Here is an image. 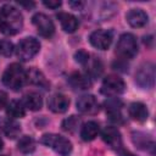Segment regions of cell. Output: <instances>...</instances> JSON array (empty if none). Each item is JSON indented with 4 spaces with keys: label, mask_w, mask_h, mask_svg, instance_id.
I'll use <instances>...</instances> for the list:
<instances>
[{
    "label": "cell",
    "mask_w": 156,
    "mask_h": 156,
    "mask_svg": "<svg viewBox=\"0 0 156 156\" xmlns=\"http://www.w3.org/2000/svg\"><path fill=\"white\" fill-rule=\"evenodd\" d=\"M22 27L23 17L20 10L11 5H4L0 9V32L6 35H15Z\"/></svg>",
    "instance_id": "1"
},
{
    "label": "cell",
    "mask_w": 156,
    "mask_h": 156,
    "mask_svg": "<svg viewBox=\"0 0 156 156\" xmlns=\"http://www.w3.org/2000/svg\"><path fill=\"white\" fill-rule=\"evenodd\" d=\"M26 82H27L26 71L20 63H11L2 74V83L12 90L21 89Z\"/></svg>",
    "instance_id": "2"
},
{
    "label": "cell",
    "mask_w": 156,
    "mask_h": 156,
    "mask_svg": "<svg viewBox=\"0 0 156 156\" xmlns=\"http://www.w3.org/2000/svg\"><path fill=\"white\" fill-rule=\"evenodd\" d=\"M138 52V43L133 34L124 33L119 37L117 45H116V54L121 58L130 60Z\"/></svg>",
    "instance_id": "3"
},
{
    "label": "cell",
    "mask_w": 156,
    "mask_h": 156,
    "mask_svg": "<svg viewBox=\"0 0 156 156\" xmlns=\"http://www.w3.org/2000/svg\"><path fill=\"white\" fill-rule=\"evenodd\" d=\"M44 145L51 147L55 152H57L61 156H68L72 152V143L58 134H45L41 136L40 140Z\"/></svg>",
    "instance_id": "4"
},
{
    "label": "cell",
    "mask_w": 156,
    "mask_h": 156,
    "mask_svg": "<svg viewBox=\"0 0 156 156\" xmlns=\"http://www.w3.org/2000/svg\"><path fill=\"white\" fill-rule=\"evenodd\" d=\"M39 50H40V43L33 37H27L18 43L16 48V54L20 60L29 61L39 52Z\"/></svg>",
    "instance_id": "5"
},
{
    "label": "cell",
    "mask_w": 156,
    "mask_h": 156,
    "mask_svg": "<svg viewBox=\"0 0 156 156\" xmlns=\"http://www.w3.org/2000/svg\"><path fill=\"white\" fill-rule=\"evenodd\" d=\"M124 89H126V84H124L123 79L117 76H113V74L107 76L104 79L102 85H101V93L105 95H108V96L119 95L124 91Z\"/></svg>",
    "instance_id": "6"
},
{
    "label": "cell",
    "mask_w": 156,
    "mask_h": 156,
    "mask_svg": "<svg viewBox=\"0 0 156 156\" xmlns=\"http://www.w3.org/2000/svg\"><path fill=\"white\" fill-rule=\"evenodd\" d=\"M155 82V67L152 63L143 65L135 73V83L145 89L152 88Z\"/></svg>",
    "instance_id": "7"
},
{
    "label": "cell",
    "mask_w": 156,
    "mask_h": 156,
    "mask_svg": "<svg viewBox=\"0 0 156 156\" xmlns=\"http://www.w3.org/2000/svg\"><path fill=\"white\" fill-rule=\"evenodd\" d=\"M33 24L35 26L38 33L44 38H50L55 33V26L52 21L45 13H35L32 18Z\"/></svg>",
    "instance_id": "8"
},
{
    "label": "cell",
    "mask_w": 156,
    "mask_h": 156,
    "mask_svg": "<svg viewBox=\"0 0 156 156\" xmlns=\"http://www.w3.org/2000/svg\"><path fill=\"white\" fill-rule=\"evenodd\" d=\"M89 41L94 48L99 50H106L112 43V33L106 29L94 30L89 37Z\"/></svg>",
    "instance_id": "9"
},
{
    "label": "cell",
    "mask_w": 156,
    "mask_h": 156,
    "mask_svg": "<svg viewBox=\"0 0 156 156\" xmlns=\"http://www.w3.org/2000/svg\"><path fill=\"white\" fill-rule=\"evenodd\" d=\"M99 101L93 95H83L77 101V110L84 115H95L99 112Z\"/></svg>",
    "instance_id": "10"
},
{
    "label": "cell",
    "mask_w": 156,
    "mask_h": 156,
    "mask_svg": "<svg viewBox=\"0 0 156 156\" xmlns=\"http://www.w3.org/2000/svg\"><path fill=\"white\" fill-rule=\"evenodd\" d=\"M102 140L115 150L122 149V136L116 127H106L101 133Z\"/></svg>",
    "instance_id": "11"
},
{
    "label": "cell",
    "mask_w": 156,
    "mask_h": 156,
    "mask_svg": "<svg viewBox=\"0 0 156 156\" xmlns=\"http://www.w3.org/2000/svg\"><path fill=\"white\" fill-rule=\"evenodd\" d=\"M69 99L63 94H54L48 100V107L55 113H63L68 110Z\"/></svg>",
    "instance_id": "12"
},
{
    "label": "cell",
    "mask_w": 156,
    "mask_h": 156,
    "mask_svg": "<svg viewBox=\"0 0 156 156\" xmlns=\"http://www.w3.org/2000/svg\"><path fill=\"white\" fill-rule=\"evenodd\" d=\"M126 20L129 23V26H132L133 28H140L147 23L149 17L145 11H143L140 9H132L127 12Z\"/></svg>",
    "instance_id": "13"
},
{
    "label": "cell",
    "mask_w": 156,
    "mask_h": 156,
    "mask_svg": "<svg viewBox=\"0 0 156 156\" xmlns=\"http://www.w3.org/2000/svg\"><path fill=\"white\" fill-rule=\"evenodd\" d=\"M56 17H57L58 22L61 23V27H62V29L65 32L74 33L78 29L79 23H78V20L73 15H71L68 12H58L56 15Z\"/></svg>",
    "instance_id": "14"
},
{
    "label": "cell",
    "mask_w": 156,
    "mask_h": 156,
    "mask_svg": "<svg viewBox=\"0 0 156 156\" xmlns=\"http://www.w3.org/2000/svg\"><path fill=\"white\" fill-rule=\"evenodd\" d=\"M129 116L136 122H144L147 118V108L143 102H132L128 107Z\"/></svg>",
    "instance_id": "15"
},
{
    "label": "cell",
    "mask_w": 156,
    "mask_h": 156,
    "mask_svg": "<svg viewBox=\"0 0 156 156\" xmlns=\"http://www.w3.org/2000/svg\"><path fill=\"white\" fill-rule=\"evenodd\" d=\"M68 82L74 89H82V90L88 89L91 85L90 78L88 76H84V74L79 73V72H73L68 77Z\"/></svg>",
    "instance_id": "16"
},
{
    "label": "cell",
    "mask_w": 156,
    "mask_h": 156,
    "mask_svg": "<svg viewBox=\"0 0 156 156\" xmlns=\"http://www.w3.org/2000/svg\"><path fill=\"white\" fill-rule=\"evenodd\" d=\"M99 134V124L94 121H89L80 128V136L84 141L94 140Z\"/></svg>",
    "instance_id": "17"
},
{
    "label": "cell",
    "mask_w": 156,
    "mask_h": 156,
    "mask_svg": "<svg viewBox=\"0 0 156 156\" xmlns=\"http://www.w3.org/2000/svg\"><path fill=\"white\" fill-rule=\"evenodd\" d=\"M23 106L29 108L30 111L40 110L43 106V99H41L40 94H38L35 91H30V93L26 94L24 99H23Z\"/></svg>",
    "instance_id": "18"
},
{
    "label": "cell",
    "mask_w": 156,
    "mask_h": 156,
    "mask_svg": "<svg viewBox=\"0 0 156 156\" xmlns=\"http://www.w3.org/2000/svg\"><path fill=\"white\" fill-rule=\"evenodd\" d=\"M26 76H27V82H29L34 85H40L43 88H48V85H49L44 74L35 67H32L28 71H26Z\"/></svg>",
    "instance_id": "19"
},
{
    "label": "cell",
    "mask_w": 156,
    "mask_h": 156,
    "mask_svg": "<svg viewBox=\"0 0 156 156\" xmlns=\"http://www.w3.org/2000/svg\"><path fill=\"white\" fill-rule=\"evenodd\" d=\"M6 113L11 118H22L26 115V110L22 102L13 100L6 105Z\"/></svg>",
    "instance_id": "20"
},
{
    "label": "cell",
    "mask_w": 156,
    "mask_h": 156,
    "mask_svg": "<svg viewBox=\"0 0 156 156\" xmlns=\"http://www.w3.org/2000/svg\"><path fill=\"white\" fill-rule=\"evenodd\" d=\"M17 147L22 154H32L35 150V141L32 136L24 135L18 140Z\"/></svg>",
    "instance_id": "21"
},
{
    "label": "cell",
    "mask_w": 156,
    "mask_h": 156,
    "mask_svg": "<svg viewBox=\"0 0 156 156\" xmlns=\"http://www.w3.org/2000/svg\"><path fill=\"white\" fill-rule=\"evenodd\" d=\"M2 130L5 133V135L10 139H15L16 136L20 135L21 133V127L18 123H16L15 121H6L2 124Z\"/></svg>",
    "instance_id": "22"
},
{
    "label": "cell",
    "mask_w": 156,
    "mask_h": 156,
    "mask_svg": "<svg viewBox=\"0 0 156 156\" xmlns=\"http://www.w3.org/2000/svg\"><path fill=\"white\" fill-rule=\"evenodd\" d=\"M85 66H88L87 69H88V73H89L91 77L100 76L101 72H102V65H101V62H100L98 58H95V60L89 58L88 62L85 63Z\"/></svg>",
    "instance_id": "23"
},
{
    "label": "cell",
    "mask_w": 156,
    "mask_h": 156,
    "mask_svg": "<svg viewBox=\"0 0 156 156\" xmlns=\"http://www.w3.org/2000/svg\"><path fill=\"white\" fill-rule=\"evenodd\" d=\"M105 107L106 111L110 113H116V112H121V108L123 107V104L119 99L117 98H110L105 101Z\"/></svg>",
    "instance_id": "24"
},
{
    "label": "cell",
    "mask_w": 156,
    "mask_h": 156,
    "mask_svg": "<svg viewBox=\"0 0 156 156\" xmlns=\"http://www.w3.org/2000/svg\"><path fill=\"white\" fill-rule=\"evenodd\" d=\"M80 123V119L77 117V116H71L68 118H66L63 122H62V129L66 130V132H74Z\"/></svg>",
    "instance_id": "25"
},
{
    "label": "cell",
    "mask_w": 156,
    "mask_h": 156,
    "mask_svg": "<svg viewBox=\"0 0 156 156\" xmlns=\"http://www.w3.org/2000/svg\"><path fill=\"white\" fill-rule=\"evenodd\" d=\"M13 44L10 40L1 39L0 40V55L1 56H11L13 52Z\"/></svg>",
    "instance_id": "26"
},
{
    "label": "cell",
    "mask_w": 156,
    "mask_h": 156,
    "mask_svg": "<svg viewBox=\"0 0 156 156\" xmlns=\"http://www.w3.org/2000/svg\"><path fill=\"white\" fill-rule=\"evenodd\" d=\"M74 58H76L77 62H79V63H82V65H85V63L88 62V60L90 58V55H89L87 51H84V50H78V51L74 54Z\"/></svg>",
    "instance_id": "27"
},
{
    "label": "cell",
    "mask_w": 156,
    "mask_h": 156,
    "mask_svg": "<svg viewBox=\"0 0 156 156\" xmlns=\"http://www.w3.org/2000/svg\"><path fill=\"white\" fill-rule=\"evenodd\" d=\"M43 4L46 7H49V9H58L61 6V1L60 0H49V1L48 0H44Z\"/></svg>",
    "instance_id": "28"
},
{
    "label": "cell",
    "mask_w": 156,
    "mask_h": 156,
    "mask_svg": "<svg viewBox=\"0 0 156 156\" xmlns=\"http://www.w3.org/2000/svg\"><path fill=\"white\" fill-rule=\"evenodd\" d=\"M9 104V99H7V94L2 90H0V108L6 107V105Z\"/></svg>",
    "instance_id": "29"
},
{
    "label": "cell",
    "mask_w": 156,
    "mask_h": 156,
    "mask_svg": "<svg viewBox=\"0 0 156 156\" xmlns=\"http://www.w3.org/2000/svg\"><path fill=\"white\" fill-rule=\"evenodd\" d=\"M68 4H69V6H72L76 10H80L84 5V2H82V1H69Z\"/></svg>",
    "instance_id": "30"
},
{
    "label": "cell",
    "mask_w": 156,
    "mask_h": 156,
    "mask_svg": "<svg viewBox=\"0 0 156 156\" xmlns=\"http://www.w3.org/2000/svg\"><path fill=\"white\" fill-rule=\"evenodd\" d=\"M21 6H26V7H32L34 6V2H20Z\"/></svg>",
    "instance_id": "31"
},
{
    "label": "cell",
    "mask_w": 156,
    "mask_h": 156,
    "mask_svg": "<svg viewBox=\"0 0 156 156\" xmlns=\"http://www.w3.org/2000/svg\"><path fill=\"white\" fill-rule=\"evenodd\" d=\"M2 146H4V141H2V139L0 138V150L2 149Z\"/></svg>",
    "instance_id": "32"
},
{
    "label": "cell",
    "mask_w": 156,
    "mask_h": 156,
    "mask_svg": "<svg viewBox=\"0 0 156 156\" xmlns=\"http://www.w3.org/2000/svg\"><path fill=\"white\" fill-rule=\"evenodd\" d=\"M0 156H6V155H0Z\"/></svg>",
    "instance_id": "33"
}]
</instances>
